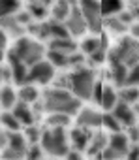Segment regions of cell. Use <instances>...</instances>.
I'll list each match as a JSON object with an SVG mask.
<instances>
[{"instance_id": "1", "label": "cell", "mask_w": 139, "mask_h": 160, "mask_svg": "<svg viewBox=\"0 0 139 160\" xmlns=\"http://www.w3.org/2000/svg\"><path fill=\"white\" fill-rule=\"evenodd\" d=\"M81 109V100L66 89H49L43 92V111L47 113H64L77 115Z\"/></svg>"}, {"instance_id": "2", "label": "cell", "mask_w": 139, "mask_h": 160, "mask_svg": "<svg viewBox=\"0 0 139 160\" xmlns=\"http://www.w3.org/2000/svg\"><path fill=\"white\" fill-rule=\"evenodd\" d=\"M109 64H126L128 68L135 66L139 62V40L133 36L122 38L109 53H107Z\"/></svg>"}, {"instance_id": "3", "label": "cell", "mask_w": 139, "mask_h": 160, "mask_svg": "<svg viewBox=\"0 0 139 160\" xmlns=\"http://www.w3.org/2000/svg\"><path fill=\"white\" fill-rule=\"evenodd\" d=\"M70 81H72V91L79 100H90L94 94V87H96V77L94 72L90 68H75L74 73H70Z\"/></svg>"}, {"instance_id": "4", "label": "cell", "mask_w": 139, "mask_h": 160, "mask_svg": "<svg viewBox=\"0 0 139 160\" xmlns=\"http://www.w3.org/2000/svg\"><path fill=\"white\" fill-rule=\"evenodd\" d=\"M12 53H13L19 60H23L26 66L38 64V62L43 60V57L47 55L45 49H43V45H41L40 42L32 40V38H17V42H15Z\"/></svg>"}, {"instance_id": "5", "label": "cell", "mask_w": 139, "mask_h": 160, "mask_svg": "<svg viewBox=\"0 0 139 160\" xmlns=\"http://www.w3.org/2000/svg\"><path fill=\"white\" fill-rule=\"evenodd\" d=\"M41 147L51 156H68V141H66V130L64 128H47L41 134Z\"/></svg>"}, {"instance_id": "6", "label": "cell", "mask_w": 139, "mask_h": 160, "mask_svg": "<svg viewBox=\"0 0 139 160\" xmlns=\"http://www.w3.org/2000/svg\"><path fill=\"white\" fill-rule=\"evenodd\" d=\"M79 8L87 19V25L92 32H100L103 28V13L98 0H79Z\"/></svg>"}, {"instance_id": "7", "label": "cell", "mask_w": 139, "mask_h": 160, "mask_svg": "<svg viewBox=\"0 0 139 160\" xmlns=\"http://www.w3.org/2000/svg\"><path fill=\"white\" fill-rule=\"evenodd\" d=\"M130 151V139L126 134H113L109 138V145L105 147V151L102 152V158L103 160H120V158H126Z\"/></svg>"}, {"instance_id": "8", "label": "cell", "mask_w": 139, "mask_h": 160, "mask_svg": "<svg viewBox=\"0 0 139 160\" xmlns=\"http://www.w3.org/2000/svg\"><path fill=\"white\" fill-rule=\"evenodd\" d=\"M55 79V66L49 60H40L38 64L30 66L28 70V83L36 85H47Z\"/></svg>"}, {"instance_id": "9", "label": "cell", "mask_w": 139, "mask_h": 160, "mask_svg": "<svg viewBox=\"0 0 139 160\" xmlns=\"http://www.w3.org/2000/svg\"><path fill=\"white\" fill-rule=\"evenodd\" d=\"M66 27H68V30H70V34H72V36H81L89 28L87 19H85V15L81 12L79 4L72 8V13H70V17L66 19Z\"/></svg>"}, {"instance_id": "10", "label": "cell", "mask_w": 139, "mask_h": 160, "mask_svg": "<svg viewBox=\"0 0 139 160\" xmlns=\"http://www.w3.org/2000/svg\"><path fill=\"white\" fill-rule=\"evenodd\" d=\"M8 64L12 66V73H13V81L21 87V85H26L28 83V70L30 66H26L23 60H19L12 51L8 53Z\"/></svg>"}, {"instance_id": "11", "label": "cell", "mask_w": 139, "mask_h": 160, "mask_svg": "<svg viewBox=\"0 0 139 160\" xmlns=\"http://www.w3.org/2000/svg\"><path fill=\"white\" fill-rule=\"evenodd\" d=\"M77 122H79V126H85V128H96V126H102L103 115L98 113L96 109L85 108L77 113Z\"/></svg>"}, {"instance_id": "12", "label": "cell", "mask_w": 139, "mask_h": 160, "mask_svg": "<svg viewBox=\"0 0 139 160\" xmlns=\"http://www.w3.org/2000/svg\"><path fill=\"white\" fill-rule=\"evenodd\" d=\"M113 115L118 119V122L122 124V126H133L135 124V111L130 108V104H126V102H120L118 100V104L113 108Z\"/></svg>"}, {"instance_id": "13", "label": "cell", "mask_w": 139, "mask_h": 160, "mask_svg": "<svg viewBox=\"0 0 139 160\" xmlns=\"http://www.w3.org/2000/svg\"><path fill=\"white\" fill-rule=\"evenodd\" d=\"M70 139H72L75 151H83L90 145V139H92V134L85 128V126H79V128H74L70 132Z\"/></svg>"}, {"instance_id": "14", "label": "cell", "mask_w": 139, "mask_h": 160, "mask_svg": "<svg viewBox=\"0 0 139 160\" xmlns=\"http://www.w3.org/2000/svg\"><path fill=\"white\" fill-rule=\"evenodd\" d=\"M72 8H74V4L70 2V0H56L53 10H51V19L66 23V19L70 17V13H72Z\"/></svg>"}, {"instance_id": "15", "label": "cell", "mask_w": 139, "mask_h": 160, "mask_svg": "<svg viewBox=\"0 0 139 160\" xmlns=\"http://www.w3.org/2000/svg\"><path fill=\"white\" fill-rule=\"evenodd\" d=\"M49 49H55V51H60V53H66V55H72L79 47H77V43L72 38H56V40H49Z\"/></svg>"}, {"instance_id": "16", "label": "cell", "mask_w": 139, "mask_h": 160, "mask_svg": "<svg viewBox=\"0 0 139 160\" xmlns=\"http://www.w3.org/2000/svg\"><path fill=\"white\" fill-rule=\"evenodd\" d=\"M128 72L130 68L126 64H113L111 70H109V77H111V81L117 85V87H126V79H128Z\"/></svg>"}, {"instance_id": "17", "label": "cell", "mask_w": 139, "mask_h": 160, "mask_svg": "<svg viewBox=\"0 0 139 160\" xmlns=\"http://www.w3.org/2000/svg\"><path fill=\"white\" fill-rule=\"evenodd\" d=\"M13 115L21 121L23 126H32V124H34V113L30 111L28 104H25V102H19V104L13 108Z\"/></svg>"}, {"instance_id": "18", "label": "cell", "mask_w": 139, "mask_h": 160, "mask_svg": "<svg viewBox=\"0 0 139 160\" xmlns=\"http://www.w3.org/2000/svg\"><path fill=\"white\" fill-rule=\"evenodd\" d=\"M26 136L25 134H21V132H8V147H12V149H15V151H21V152H25L26 154Z\"/></svg>"}, {"instance_id": "19", "label": "cell", "mask_w": 139, "mask_h": 160, "mask_svg": "<svg viewBox=\"0 0 139 160\" xmlns=\"http://www.w3.org/2000/svg\"><path fill=\"white\" fill-rule=\"evenodd\" d=\"M2 28L17 38H21V34H23V25L17 21L15 15H2Z\"/></svg>"}, {"instance_id": "20", "label": "cell", "mask_w": 139, "mask_h": 160, "mask_svg": "<svg viewBox=\"0 0 139 160\" xmlns=\"http://www.w3.org/2000/svg\"><path fill=\"white\" fill-rule=\"evenodd\" d=\"M47 60L56 66V68H66L70 66V55L66 53H60V51H55V49H49L47 51Z\"/></svg>"}, {"instance_id": "21", "label": "cell", "mask_w": 139, "mask_h": 160, "mask_svg": "<svg viewBox=\"0 0 139 160\" xmlns=\"http://www.w3.org/2000/svg\"><path fill=\"white\" fill-rule=\"evenodd\" d=\"M38 91H36V87L32 85V83H26V85H21V89H19V100L21 102H25V104H34L36 100H38Z\"/></svg>"}, {"instance_id": "22", "label": "cell", "mask_w": 139, "mask_h": 160, "mask_svg": "<svg viewBox=\"0 0 139 160\" xmlns=\"http://www.w3.org/2000/svg\"><path fill=\"white\" fill-rule=\"evenodd\" d=\"M107 145H109V138H107L105 134H96V136H92V139H90V145H89L90 151H89V152H90V154L103 152Z\"/></svg>"}, {"instance_id": "23", "label": "cell", "mask_w": 139, "mask_h": 160, "mask_svg": "<svg viewBox=\"0 0 139 160\" xmlns=\"http://www.w3.org/2000/svg\"><path fill=\"white\" fill-rule=\"evenodd\" d=\"M118 100L126 102L130 106L135 104V102H139V87H130V85L122 87V91L118 92Z\"/></svg>"}, {"instance_id": "24", "label": "cell", "mask_w": 139, "mask_h": 160, "mask_svg": "<svg viewBox=\"0 0 139 160\" xmlns=\"http://www.w3.org/2000/svg\"><path fill=\"white\" fill-rule=\"evenodd\" d=\"M103 27L109 28V30L115 32V34H122V32H126V28H128V25H126L118 15H111V17H107V19L103 21Z\"/></svg>"}, {"instance_id": "25", "label": "cell", "mask_w": 139, "mask_h": 160, "mask_svg": "<svg viewBox=\"0 0 139 160\" xmlns=\"http://www.w3.org/2000/svg\"><path fill=\"white\" fill-rule=\"evenodd\" d=\"M118 104V94L111 89V87H105L103 89V96H102V108L107 109V111H113V108Z\"/></svg>"}, {"instance_id": "26", "label": "cell", "mask_w": 139, "mask_h": 160, "mask_svg": "<svg viewBox=\"0 0 139 160\" xmlns=\"http://www.w3.org/2000/svg\"><path fill=\"white\" fill-rule=\"evenodd\" d=\"M102 45H105L103 43V40H100V38H96V36H92V38H87V40H83L81 42V53H85V55H92V53H96Z\"/></svg>"}, {"instance_id": "27", "label": "cell", "mask_w": 139, "mask_h": 160, "mask_svg": "<svg viewBox=\"0 0 139 160\" xmlns=\"http://www.w3.org/2000/svg\"><path fill=\"white\" fill-rule=\"evenodd\" d=\"M68 124H70V115L49 113V117H47V126L49 128H66Z\"/></svg>"}, {"instance_id": "28", "label": "cell", "mask_w": 139, "mask_h": 160, "mask_svg": "<svg viewBox=\"0 0 139 160\" xmlns=\"http://www.w3.org/2000/svg\"><path fill=\"white\" fill-rule=\"evenodd\" d=\"M2 124H4V128L6 130H10V132H19L21 130V121L13 115V111H4L2 113Z\"/></svg>"}, {"instance_id": "29", "label": "cell", "mask_w": 139, "mask_h": 160, "mask_svg": "<svg viewBox=\"0 0 139 160\" xmlns=\"http://www.w3.org/2000/svg\"><path fill=\"white\" fill-rule=\"evenodd\" d=\"M100 6H102V13L109 17L122 12V0H100Z\"/></svg>"}, {"instance_id": "30", "label": "cell", "mask_w": 139, "mask_h": 160, "mask_svg": "<svg viewBox=\"0 0 139 160\" xmlns=\"http://www.w3.org/2000/svg\"><path fill=\"white\" fill-rule=\"evenodd\" d=\"M15 100H17V96H15L13 89L2 87V92H0V102H2V108L4 109H13L15 108Z\"/></svg>"}, {"instance_id": "31", "label": "cell", "mask_w": 139, "mask_h": 160, "mask_svg": "<svg viewBox=\"0 0 139 160\" xmlns=\"http://www.w3.org/2000/svg\"><path fill=\"white\" fill-rule=\"evenodd\" d=\"M102 126H105L109 132H113V134H117V132H120V128H122V124L118 122V119L113 115V113H103V122H102Z\"/></svg>"}, {"instance_id": "32", "label": "cell", "mask_w": 139, "mask_h": 160, "mask_svg": "<svg viewBox=\"0 0 139 160\" xmlns=\"http://www.w3.org/2000/svg\"><path fill=\"white\" fill-rule=\"evenodd\" d=\"M28 12H30V15H32L36 21H43V19L47 17V6L38 4V2H30V4H28Z\"/></svg>"}, {"instance_id": "33", "label": "cell", "mask_w": 139, "mask_h": 160, "mask_svg": "<svg viewBox=\"0 0 139 160\" xmlns=\"http://www.w3.org/2000/svg\"><path fill=\"white\" fill-rule=\"evenodd\" d=\"M19 6H21V0H2L0 10H2V15H12L19 10Z\"/></svg>"}, {"instance_id": "34", "label": "cell", "mask_w": 139, "mask_h": 160, "mask_svg": "<svg viewBox=\"0 0 139 160\" xmlns=\"http://www.w3.org/2000/svg\"><path fill=\"white\" fill-rule=\"evenodd\" d=\"M126 85H130V87H139V62H137L135 66L130 68L128 79H126Z\"/></svg>"}, {"instance_id": "35", "label": "cell", "mask_w": 139, "mask_h": 160, "mask_svg": "<svg viewBox=\"0 0 139 160\" xmlns=\"http://www.w3.org/2000/svg\"><path fill=\"white\" fill-rule=\"evenodd\" d=\"M25 156H26L25 152L15 151V149H12V147L2 149V160H21V158H25Z\"/></svg>"}, {"instance_id": "36", "label": "cell", "mask_w": 139, "mask_h": 160, "mask_svg": "<svg viewBox=\"0 0 139 160\" xmlns=\"http://www.w3.org/2000/svg\"><path fill=\"white\" fill-rule=\"evenodd\" d=\"M41 134H43V132H41L40 128H36L34 124H32V126H26V130H25V136H26V139H28L30 143H36L38 139H41Z\"/></svg>"}, {"instance_id": "37", "label": "cell", "mask_w": 139, "mask_h": 160, "mask_svg": "<svg viewBox=\"0 0 139 160\" xmlns=\"http://www.w3.org/2000/svg\"><path fill=\"white\" fill-rule=\"evenodd\" d=\"M105 58H107V49H105V45H102L96 53L90 55V60H92L94 64H100V62H103Z\"/></svg>"}, {"instance_id": "38", "label": "cell", "mask_w": 139, "mask_h": 160, "mask_svg": "<svg viewBox=\"0 0 139 160\" xmlns=\"http://www.w3.org/2000/svg\"><path fill=\"white\" fill-rule=\"evenodd\" d=\"M41 152H43V147H36L32 145L28 151H26V160H41Z\"/></svg>"}, {"instance_id": "39", "label": "cell", "mask_w": 139, "mask_h": 160, "mask_svg": "<svg viewBox=\"0 0 139 160\" xmlns=\"http://www.w3.org/2000/svg\"><path fill=\"white\" fill-rule=\"evenodd\" d=\"M126 136H128V139H130V141L139 143V126H137V124L128 126V128H126Z\"/></svg>"}, {"instance_id": "40", "label": "cell", "mask_w": 139, "mask_h": 160, "mask_svg": "<svg viewBox=\"0 0 139 160\" xmlns=\"http://www.w3.org/2000/svg\"><path fill=\"white\" fill-rule=\"evenodd\" d=\"M15 17H17V21H19L23 27H25V25H28V27H30V25H32V19H34V17L30 15V12H28V10H26V12H21V13H17Z\"/></svg>"}, {"instance_id": "41", "label": "cell", "mask_w": 139, "mask_h": 160, "mask_svg": "<svg viewBox=\"0 0 139 160\" xmlns=\"http://www.w3.org/2000/svg\"><path fill=\"white\" fill-rule=\"evenodd\" d=\"M70 66H75V68H81L83 66V55L81 53H72L70 55Z\"/></svg>"}, {"instance_id": "42", "label": "cell", "mask_w": 139, "mask_h": 160, "mask_svg": "<svg viewBox=\"0 0 139 160\" xmlns=\"http://www.w3.org/2000/svg\"><path fill=\"white\" fill-rule=\"evenodd\" d=\"M103 85L102 83H96V87H94V94H92V98L98 102V104H102V96H103Z\"/></svg>"}, {"instance_id": "43", "label": "cell", "mask_w": 139, "mask_h": 160, "mask_svg": "<svg viewBox=\"0 0 139 160\" xmlns=\"http://www.w3.org/2000/svg\"><path fill=\"white\" fill-rule=\"evenodd\" d=\"M126 160H139V145H135V147H132V149L128 151Z\"/></svg>"}, {"instance_id": "44", "label": "cell", "mask_w": 139, "mask_h": 160, "mask_svg": "<svg viewBox=\"0 0 139 160\" xmlns=\"http://www.w3.org/2000/svg\"><path fill=\"white\" fill-rule=\"evenodd\" d=\"M118 17H120V19H122V21H124L126 25H130V23L133 21V13H132V12H122V13H120Z\"/></svg>"}, {"instance_id": "45", "label": "cell", "mask_w": 139, "mask_h": 160, "mask_svg": "<svg viewBox=\"0 0 139 160\" xmlns=\"http://www.w3.org/2000/svg\"><path fill=\"white\" fill-rule=\"evenodd\" d=\"M66 160H83L81 151H70V152H68V156H66Z\"/></svg>"}, {"instance_id": "46", "label": "cell", "mask_w": 139, "mask_h": 160, "mask_svg": "<svg viewBox=\"0 0 139 160\" xmlns=\"http://www.w3.org/2000/svg\"><path fill=\"white\" fill-rule=\"evenodd\" d=\"M132 36L133 38H139V23H133L132 25Z\"/></svg>"}, {"instance_id": "47", "label": "cell", "mask_w": 139, "mask_h": 160, "mask_svg": "<svg viewBox=\"0 0 139 160\" xmlns=\"http://www.w3.org/2000/svg\"><path fill=\"white\" fill-rule=\"evenodd\" d=\"M30 2H38V4H43V6H49L53 0H30Z\"/></svg>"}, {"instance_id": "48", "label": "cell", "mask_w": 139, "mask_h": 160, "mask_svg": "<svg viewBox=\"0 0 139 160\" xmlns=\"http://www.w3.org/2000/svg\"><path fill=\"white\" fill-rule=\"evenodd\" d=\"M132 4H139V0H132Z\"/></svg>"}]
</instances>
